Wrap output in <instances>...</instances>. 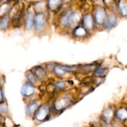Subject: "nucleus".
Instances as JSON below:
<instances>
[{"label": "nucleus", "mask_w": 127, "mask_h": 127, "mask_svg": "<svg viewBox=\"0 0 127 127\" xmlns=\"http://www.w3.org/2000/svg\"><path fill=\"white\" fill-rule=\"evenodd\" d=\"M83 24L87 29H92L93 27V18L89 14L85 15L83 19Z\"/></svg>", "instance_id": "8"}, {"label": "nucleus", "mask_w": 127, "mask_h": 127, "mask_svg": "<svg viewBox=\"0 0 127 127\" xmlns=\"http://www.w3.org/2000/svg\"><path fill=\"white\" fill-rule=\"evenodd\" d=\"M21 91L22 95L29 97L33 95L35 92V89L30 83H25L22 85Z\"/></svg>", "instance_id": "4"}, {"label": "nucleus", "mask_w": 127, "mask_h": 127, "mask_svg": "<svg viewBox=\"0 0 127 127\" xmlns=\"http://www.w3.org/2000/svg\"><path fill=\"white\" fill-rule=\"evenodd\" d=\"M7 106L5 104L1 103V105H0V111H1V114L2 115H5L7 113Z\"/></svg>", "instance_id": "20"}, {"label": "nucleus", "mask_w": 127, "mask_h": 127, "mask_svg": "<svg viewBox=\"0 0 127 127\" xmlns=\"http://www.w3.org/2000/svg\"><path fill=\"white\" fill-rule=\"evenodd\" d=\"M34 21V15L32 12L27 14L26 19V28L27 30H31L32 29Z\"/></svg>", "instance_id": "9"}, {"label": "nucleus", "mask_w": 127, "mask_h": 127, "mask_svg": "<svg viewBox=\"0 0 127 127\" xmlns=\"http://www.w3.org/2000/svg\"><path fill=\"white\" fill-rule=\"evenodd\" d=\"M107 16L105 10L103 8H98L95 12V20L98 25L104 24Z\"/></svg>", "instance_id": "3"}, {"label": "nucleus", "mask_w": 127, "mask_h": 127, "mask_svg": "<svg viewBox=\"0 0 127 127\" xmlns=\"http://www.w3.org/2000/svg\"><path fill=\"white\" fill-rule=\"evenodd\" d=\"M114 115V112L111 109H105L102 113V117L105 121H109L111 120Z\"/></svg>", "instance_id": "12"}, {"label": "nucleus", "mask_w": 127, "mask_h": 127, "mask_svg": "<svg viewBox=\"0 0 127 127\" xmlns=\"http://www.w3.org/2000/svg\"><path fill=\"white\" fill-rule=\"evenodd\" d=\"M45 26L44 15L42 13L38 14L35 19V27L36 30H40Z\"/></svg>", "instance_id": "7"}, {"label": "nucleus", "mask_w": 127, "mask_h": 127, "mask_svg": "<svg viewBox=\"0 0 127 127\" xmlns=\"http://www.w3.org/2000/svg\"><path fill=\"white\" fill-rule=\"evenodd\" d=\"M9 22V17L7 16L4 17L1 21V24H0V27L1 29H4L7 27V24H8Z\"/></svg>", "instance_id": "18"}, {"label": "nucleus", "mask_w": 127, "mask_h": 127, "mask_svg": "<svg viewBox=\"0 0 127 127\" xmlns=\"http://www.w3.org/2000/svg\"><path fill=\"white\" fill-rule=\"evenodd\" d=\"M117 17L114 15H109L107 16L104 22V27L107 29H110L115 26V25L117 24Z\"/></svg>", "instance_id": "5"}, {"label": "nucleus", "mask_w": 127, "mask_h": 127, "mask_svg": "<svg viewBox=\"0 0 127 127\" xmlns=\"http://www.w3.org/2000/svg\"><path fill=\"white\" fill-rule=\"evenodd\" d=\"M119 10L123 16H127V2L125 1H120L119 4Z\"/></svg>", "instance_id": "13"}, {"label": "nucleus", "mask_w": 127, "mask_h": 127, "mask_svg": "<svg viewBox=\"0 0 127 127\" xmlns=\"http://www.w3.org/2000/svg\"><path fill=\"white\" fill-rule=\"evenodd\" d=\"M34 74L39 78H43L45 76V71L42 67H37L35 68Z\"/></svg>", "instance_id": "15"}, {"label": "nucleus", "mask_w": 127, "mask_h": 127, "mask_svg": "<svg viewBox=\"0 0 127 127\" xmlns=\"http://www.w3.org/2000/svg\"><path fill=\"white\" fill-rule=\"evenodd\" d=\"M38 109V104L37 102H32L29 104L26 108V114L29 116H31L34 114L35 112Z\"/></svg>", "instance_id": "10"}, {"label": "nucleus", "mask_w": 127, "mask_h": 127, "mask_svg": "<svg viewBox=\"0 0 127 127\" xmlns=\"http://www.w3.org/2000/svg\"><path fill=\"white\" fill-rule=\"evenodd\" d=\"M105 72H106L105 69H104V68H97V69L94 71V75L95 76H100L104 75V74L105 73Z\"/></svg>", "instance_id": "19"}, {"label": "nucleus", "mask_w": 127, "mask_h": 127, "mask_svg": "<svg viewBox=\"0 0 127 127\" xmlns=\"http://www.w3.org/2000/svg\"><path fill=\"white\" fill-rule=\"evenodd\" d=\"M27 78L28 79V80L29 81V82L31 83H32V84H35L37 82V77H36V75L34 74V73H29L27 74Z\"/></svg>", "instance_id": "17"}, {"label": "nucleus", "mask_w": 127, "mask_h": 127, "mask_svg": "<svg viewBox=\"0 0 127 127\" xmlns=\"http://www.w3.org/2000/svg\"><path fill=\"white\" fill-rule=\"evenodd\" d=\"M62 2V0H49L48 6L52 10H55L60 6Z\"/></svg>", "instance_id": "14"}, {"label": "nucleus", "mask_w": 127, "mask_h": 127, "mask_svg": "<svg viewBox=\"0 0 127 127\" xmlns=\"http://www.w3.org/2000/svg\"><path fill=\"white\" fill-rule=\"evenodd\" d=\"M70 103L71 100L68 97H63L56 100L54 107L57 110H60L67 107Z\"/></svg>", "instance_id": "2"}, {"label": "nucleus", "mask_w": 127, "mask_h": 127, "mask_svg": "<svg viewBox=\"0 0 127 127\" xmlns=\"http://www.w3.org/2000/svg\"><path fill=\"white\" fill-rule=\"evenodd\" d=\"M117 116L120 120H125L127 119V110L125 108H120L117 112Z\"/></svg>", "instance_id": "11"}, {"label": "nucleus", "mask_w": 127, "mask_h": 127, "mask_svg": "<svg viewBox=\"0 0 127 127\" xmlns=\"http://www.w3.org/2000/svg\"><path fill=\"white\" fill-rule=\"evenodd\" d=\"M74 33L75 35L78 36V37H83V36H85L86 35L87 32L84 28L79 27L74 30Z\"/></svg>", "instance_id": "16"}, {"label": "nucleus", "mask_w": 127, "mask_h": 127, "mask_svg": "<svg viewBox=\"0 0 127 127\" xmlns=\"http://www.w3.org/2000/svg\"><path fill=\"white\" fill-rule=\"evenodd\" d=\"M71 69V68H70V67L66 66L57 65L54 67L53 71L58 76H63L68 73Z\"/></svg>", "instance_id": "6"}, {"label": "nucleus", "mask_w": 127, "mask_h": 127, "mask_svg": "<svg viewBox=\"0 0 127 127\" xmlns=\"http://www.w3.org/2000/svg\"><path fill=\"white\" fill-rule=\"evenodd\" d=\"M66 86V83L63 81H60L56 84L55 87L57 89H61L64 88Z\"/></svg>", "instance_id": "21"}, {"label": "nucleus", "mask_w": 127, "mask_h": 127, "mask_svg": "<svg viewBox=\"0 0 127 127\" xmlns=\"http://www.w3.org/2000/svg\"><path fill=\"white\" fill-rule=\"evenodd\" d=\"M50 112L49 106L47 105L42 106L36 112L35 118L38 121H43L48 115Z\"/></svg>", "instance_id": "1"}, {"label": "nucleus", "mask_w": 127, "mask_h": 127, "mask_svg": "<svg viewBox=\"0 0 127 127\" xmlns=\"http://www.w3.org/2000/svg\"><path fill=\"white\" fill-rule=\"evenodd\" d=\"M3 100V91H2V89H1V102Z\"/></svg>", "instance_id": "22"}]
</instances>
